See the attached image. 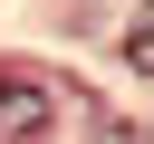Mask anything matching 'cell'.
<instances>
[{
    "label": "cell",
    "instance_id": "obj_1",
    "mask_svg": "<svg viewBox=\"0 0 154 144\" xmlns=\"http://www.w3.org/2000/svg\"><path fill=\"white\" fill-rule=\"evenodd\" d=\"M0 134H10V144H38V134H48V86H38V77H10V67H0Z\"/></svg>",
    "mask_w": 154,
    "mask_h": 144
},
{
    "label": "cell",
    "instance_id": "obj_2",
    "mask_svg": "<svg viewBox=\"0 0 154 144\" xmlns=\"http://www.w3.org/2000/svg\"><path fill=\"white\" fill-rule=\"evenodd\" d=\"M125 67H135V77H154V0H144V10H135V29H125Z\"/></svg>",
    "mask_w": 154,
    "mask_h": 144
},
{
    "label": "cell",
    "instance_id": "obj_3",
    "mask_svg": "<svg viewBox=\"0 0 154 144\" xmlns=\"http://www.w3.org/2000/svg\"><path fill=\"white\" fill-rule=\"evenodd\" d=\"M96 144H144V125H106V134H96Z\"/></svg>",
    "mask_w": 154,
    "mask_h": 144
}]
</instances>
